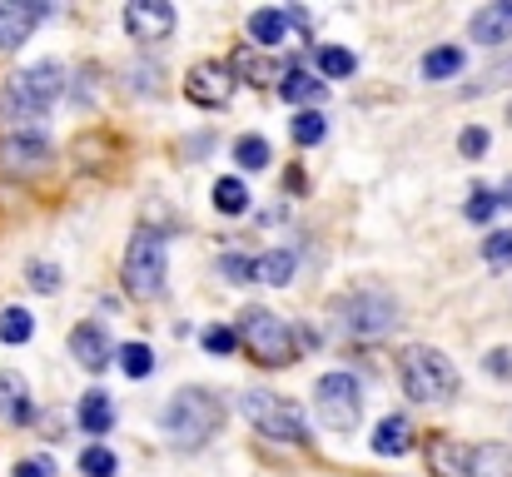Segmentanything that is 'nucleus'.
Wrapping results in <instances>:
<instances>
[{
  "label": "nucleus",
  "instance_id": "nucleus-1",
  "mask_svg": "<svg viewBox=\"0 0 512 477\" xmlns=\"http://www.w3.org/2000/svg\"><path fill=\"white\" fill-rule=\"evenodd\" d=\"M398 378H403V393L413 403H448L458 393V368L443 348H428V343H413L403 358H398Z\"/></svg>",
  "mask_w": 512,
  "mask_h": 477
},
{
  "label": "nucleus",
  "instance_id": "nucleus-2",
  "mask_svg": "<svg viewBox=\"0 0 512 477\" xmlns=\"http://www.w3.org/2000/svg\"><path fill=\"white\" fill-rule=\"evenodd\" d=\"M160 423H165V433H170L179 448H199V443H209L219 433L224 403L214 393H204V388H184V393H174L170 403H165Z\"/></svg>",
  "mask_w": 512,
  "mask_h": 477
},
{
  "label": "nucleus",
  "instance_id": "nucleus-3",
  "mask_svg": "<svg viewBox=\"0 0 512 477\" xmlns=\"http://www.w3.org/2000/svg\"><path fill=\"white\" fill-rule=\"evenodd\" d=\"M234 338H239L259 363H269V368L294 363V333H289L284 318L269 314V309H244V314H239V328H234Z\"/></svg>",
  "mask_w": 512,
  "mask_h": 477
},
{
  "label": "nucleus",
  "instance_id": "nucleus-4",
  "mask_svg": "<svg viewBox=\"0 0 512 477\" xmlns=\"http://www.w3.org/2000/svg\"><path fill=\"white\" fill-rule=\"evenodd\" d=\"M165 274H170V259H165V239L140 229L125 249V289L135 299H160L165 294Z\"/></svg>",
  "mask_w": 512,
  "mask_h": 477
},
{
  "label": "nucleus",
  "instance_id": "nucleus-5",
  "mask_svg": "<svg viewBox=\"0 0 512 477\" xmlns=\"http://www.w3.org/2000/svg\"><path fill=\"white\" fill-rule=\"evenodd\" d=\"M314 413L329 433H353L363 418V388L353 373H324L314 383Z\"/></svg>",
  "mask_w": 512,
  "mask_h": 477
},
{
  "label": "nucleus",
  "instance_id": "nucleus-6",
  "mask_svg": "<svg viewBox=\"0 0 512 477\" xmlns=\"http://www.w3.org/2000/svg\"><path fill=\"white\" fill-rule=\"evenodd\" d=\"M244 418L264 433V438H279V443H304L309 438V428H304V413L289 403V398H279V393H264V388H254V393H244Z\"/></svg>",
  "mask_w": 512,
  "mask_h": 477
},
{
  "label": "nucleus",
  "instance_id": "nucleus-7",
  "mask_svg": "<svg viewBox=\"0 0 512 477\" xmlns=\"http://www.w3.org/2000/svg\"><path fill=\"white\" fill-rule=\"evenodd\" d=\"M334 323L343 333H353V338H378V333H388L398 323V304L388 294H378V289H363V294H348V299L334 304Z\"/></svg>",
  "mask_w": 512,
  "mask_h": 477
},
{
  "label": "nucleus",
  "instance_id": "nucleus-8",
  "mask_svg": "<svg viewBox=\"0 0 512 477\" xmlns=\"http://www.w3.org/2000/svg\"><path fill=\"white\" fill-rule=\"evenodd\" d=\"M60 90H65V70H60L55 60H40V65H30V70H20V75L10 80V105H15L25 120H40Z\"/></svg>",
  "mask_w": 512,
  "mask_h": 477
},
{
  "label": "nucleus",
  "instance_id": "nucleus-9",
  "mask_svg": "<svg viewBox=\"0 0 512 477\" xmlns=\"http://www.w3.org/2000/svg\"><path fill=\"white\" fill-rule=\"evenodd\" d=\"M184 95H189L194 105H204V110H219V105H229V95H234V75H229V65L199 60V65L184 75Z\"/></svg>",
  "mask_w": 512,
  "mask_h": 477
},
{
  "label": "nucleus",
  "instance_id": "nucleus-10",
  "mask_svg": "<svg viewBox=\"0 0 512 477\" xmlns=\"http://www.w3.org/2000/svg\"><path fill=\"white\" fill-rule=\"evenodd\" d=\"M125 30H130L135 40H170L174 10L165 0H130V5H125Z\"/></svg>",
  "mask_w": 512,
  "mask_h": 477
},
{
  "label": "nucleus",
  "instance_id": "nucleus-11",
  "mask_svg": "<svg viewBox=\"0 0 512 477\" xmlns=\"http://www.w3.org/2000/svg\"><path fill=\"white\" fill-rule=\"evenodd\" d=\"M70 353L80 358V368L100 373V368H105V363L115 358V343H110L105 323H80V328L70 333Z\"/></svg>",
  "mask_w": 512,
  "mask_h": 477
},
{
  "label": "nucleus",
  "instance_id": "nucleus-12",
  "mask_svg": "<svg viewBox=\"0 0 512 477\" xmlns=\"http://www.w3.org/2000/svg\"><path fill=\"white\" fill-rule=\"evenodd\" d=\"M0 164H5L10 174H35V169L50 164V145H45L40 135H10V140L0 145Z\"/></svg>",
  "mask_w": 512,
  "mask_h": 477
},
{
  "label": "nucleus",
  "instance_id": "nucleus-13",
  "mask_svg": "<svg viewBox=\"0 0 512 477\" xmlns=\"http://www.w3.org/2000/svg\"><path fill=\"white\" fill-rule=\"evenodd\" d=\"M35 20H40V10H35V5L0 0V50H15V45H25V40H30V30H35Z\"/></svg>",
  "mask_w": 512,
  "mask_h": 477
},
{
  "label": "nucleus",
  "instance_id": "nucleus-14",
  "mask_svg": "<svg viewBox=\"0 0 512 477\" xmlns=\"http://www.w3.org/2000/svg\"><path fill=\"white\" fill-rule=\"evenodd\" d=\"M473 40H478V45H498V40H512V0L483 5V10L473 15Z\"/></svg>",
  "mask_w": 512,
  "mask_h": 477
},
{
  "label": "nucleus",
  "instance_id": "nucleus-15",
  "mask_svg": "<svg viewBox=\"0 0 512 477\" xmlns=\"http://www.w3.org/2000/svg\"><path fill=\"white\" fill-rule=\"evenodd\" d=\"M229 75H244L249 85H274V80L289 75V65H279V60H269V55H259V50H239L234 65H229Z\"/></svg>",
  "mask_w": 512,
  "mask_h": 477
},
{
  "label": "nucleus",
  "instance_id": "nucleus-16",
  "mask_svg": "<svg viewBox=\"0 0 512 477\" xmlns=\"http://www.w3.org/2000/svg\"><path fill=\"white\" fill-rule=\"evenodd\" d=\"M468 477H512V448L508 443L468 448Z\"/></svg>",
  "mask_w": 512,
  "mask_h": 477
},
{
  "label": "nucleus",
  "instance_id": "nucleus-17",
  "mask_svg": "<svg viewBox=\"0 0 512 477\" xmlns=\"http://www.w3.org/2000/svg\"><path fill=\"white\" fill-rule=\"evenodd\" d=\"M279 95H284L289 105L304 110V105H319V100L329 95V85H324L319 75H309V70H289V75L279 80Z\"/></svg>",
  "mask_w": 512,
  "mask_h": 477
},
{
  "label": "nucleus",
  "instance_id": "nucleus-18",
  "mask_svg": "<svg viewBox=\"0 0 512 477\" xmlns=\"http://www.w3.org/2000/svg\"><path fill=\"white\" fill-rule=\"evenodd\" d=\"M373 453H378V458H403V453H413V428H408V418H383L378 433H373Z\"/></svg>",
  "mask_w": 512,
  "mask_h": 477
},
{
  "label": "nucleus",
  "instance_id": "nucleus-19",
  "mask_svg": "<svg viewBox=\"0 0 512 477\" xmlns=\"http://www.w3.org/2000/svg\"><path fill=\"white\" fill-rule=\"evenodd\" d=\"M428 463L438 477H468V448L453 443V438H433L428 443Z\"/></svg>",
  "mask_w": 512,
  "mask_h": 477
},
{
  "label": "nucleus",
  "instance_id": "nucleus-20",
  "mask_svg": "<svg viewBox=\"0 0 512 477\" xmlns=\"http://www.w3.org/2000/svg\"><path fill=\"white\" fill-rule=\"evenodd\" d=\"M80 428L95 433V438H105V433L115 428V403H110V393H85V398H80Z\"/></svg>",
  "mask_w": 512,
  "mask_h": 477
},
{
  "label": "nucleus",
  "instance_id": "nucleus-21",
  "mask_svg": "<svg viewBox=\"0 0 512 477\" xmlns=\"http://www.w3.org/2000/svg\"><path fill=\"white\" fill-rule=\"evenodd\" d=\"M0 418H10V423L30 418V388L20 373H0Z\"/></svg>",
  "mask_w": 512,
  "mask_h": 477
},
{
  "label": "nucleus",
  "instance_id": "nucleus-22",
  "mask_svg": "<svg viewBox=\"0 0 512 477\" xmlns=\"http://www.w3.org/2000/svg\"><path fill=\"white\" fill-rule=\"evenodd\" d=\"M284 35H289L284 10H254V15H249V40H254V45L274 50V45H284Z\"/></svg>",
  "mask_w": 512,
  "mask_h": 477
},
{
  "label": "nucleus",
  "instance_id": "nucleus-23",
  "mask_svg": "<svg viewBox=\"0 0 512 477\" xmlns=\"http://www.w3.org/2000/svg\"><path fill=\"white\" fill-rule=\"evenodd\" d=\"M254 279H259V284L284 289V284L294 279V254H289V249H269L264 259H254Z\"/></svg>",
  "mask_w": 512,
  "mask_h": 477
},
{
  "label": "nucleus",
  "instance_id": "nucleus-24",
  "mask_svg": "<svg viewBox=\"0 0 512 477\" xmlns=\"http://www.w3.org/2000/svg\"><path fill=\"white\" fill-rule=\"evenodd\" d=\"M463 70V50L458 45H438L423 55V80H453Z\"/></svg>",
  "mask_w": 512,
  "mask_h": 477
},
{
  "label": "nucleus",
  "instance_id": "nucleus-25",
  "mask_svg": "<svg viewBox=\"0 0 512 477\" xmlns=\"http://www.w3.org/2000/svg\"><path fill=\"white\" fill-rule=\"evenodd\" d=\"M358 70V55L353 50H343V45H324L319 50V75L324 80H348Z\"/></svg>",
  "mask_w": 512,
  "mask_h": 477
},
{
  "label": "nucleus",
  "instance_id": "nucleus-26",
  "mask_svg": "<svg viewBox=\"0 0 512 477\" xmlns=\"http://www.w3.org/2000/svg\"><path fill=\"white\" fill-rule=\"evenodd\" d=\"M214 209H219V214H244V209H249L244 179H219V184H214Z\"/></svg>",
  "mask_w": 512,
  "mask_h": 477
},
{
  "label": "nucleus",
  "instance_id": "nucleus-27",
  "mask_svg": "<svg viewBox=\"0 0 512 477\" xmlns=\"http://www.w3.org/2000/svg\"><path fill=\"white\" fill-rule=\"evenodd\" d=\"M115 358H120V368H125L130 378H150V373H155V348H150V343H125Z\"/></svg>",
  "mask_w": 512,
  "mask_h": 477
},
{
  "label": "nucleus",
  "instance_id": "nucleus-28",
  "mask_svg": "<svg viewBox=\"0 0 512 477\" xmlns=\"http://www.w3.org/2000/svg\"><path fill=\"white\" fill-rule=\"evenodd\" d=\"M234 159H239V169H264L274 150H269V140L264 135H244L239 145H234Z\"/></svg>",
  "mask_w": 512,
  "mask_h": 477
},
{
  "label": "nucleus",
  "instance_id": "nucleus-29",
  "mask_svg": "<svg viewBox=\"0 0 512 477\" xmlns=\"http://www.w3.org/2000/svg\"><path fill=\"white\" fill-rule=\"evenodd\" d=\"M30 333H35V318L25 309H5L0 314V343H30Z\"/></svg>",
  "mask_w": 512,
  "mask_h": 477
},
{
  "label": "nucleus",
  "instance_id": "nucleus-30",
  "mask_svg": "<svg viewBox=\"0 0 512 477\" xmlns=\"http://www.w3.org/2000/svg\"><path fill=\"white\" fill-rule=\"evenodd\" d=\"M324 135H329L324 115H319V110H299V120H294V145H319Z\"/></svg>",
  "mask_w": 512,
  "mask_h": 477
},
{
  "label": "nucleus",
  "instance_id": "nucleus-31",
  "mask_svg": "<svg viewBox=\"0 0 512 477\" xmlns=\"http://www.w3.org/2000/svg\"><path fill=\"white\" fill-rule=\"evenodd\" d=\"M115 468H120V463H115V453H110V448H100V443L80 453V473L85 477H115Z\"/></svg>",
  "mask_w": 512,
  "mask_h": 477
},
{
  "label": "nucleus",
  "instance_id": "nucleus-32",
  "mask_svg": "<svg viewBox=\"0 0 512 477\" xmlns=\"http://www.w3.org/2000/svg\"><path fill=\"white\" fill-rule=\"evenodd\" d=\"M483 259H488L493 269H508L512 264V229H493V234L483 239Z\"/></svg>",
  "mask_w": 512,
  "mask_h": 477
},
{
  "label": "nucleus",
  "instance_id": "nucleus-33",
  "mask_svg": "<svg viewBox=\"0 0 512 477\" xmlns=\"http://www.w3.org/2000/svg\"><path fill=\"white\" fill-rule=\"evenodd\" d=\"M219 274H224L229 284H254V259H244V254H224V259H219Z\"/></svg>",
  "mask_w": 512,
  "mask_h": 477
},
{
  "label": "nucleus",
  "instance_id": "nucleus-34",
  "mask_svg": "<svg viewBox=\"0 0 512 477\" xmlns=\"http://www.w3.org/2000/svg\"><path fill=\"white\" fill-rule=\"evenodd\" d=\"M204 348H209L214 358H229V353L239 348V338H234V328H224V323H214V328H204Z\"/></svg>",
  "mask_w": 512,
  "mask_h": 477
},
{
  "label": "nucleus",
  "instance_id": "nucleus-35",
  "mask_svg": "<svg viewBox=\"0 0 512 477\" xmlns=\"http://www.w3.org/2000/svg\"><path fill=\"white\" fill-rule=\"evenodd\" d=\"M458 150H463V159H483L488 155V130L483 125H468L463 140H458Z\"/></svg>",
  "mask_w": 512,
  "mask_h": 477
},
{
  "label": "nucleus",
  "instance_id": "nucleus-36",
  "mask_svg": "<svg viewBox=\"0 0 512 477\" xmlns=\"http://www.w3.org/2000/svg\"><path fill=\"white\" fill-rule=\"evenodd\" d=\"M493 209H498V199H493L488 189H478V194L468 199V219H473V224H488V219H493Z\"/></svg>",
  "mask_w": 512,
  "mask_h": 477
},
{
  "label": "nucleus",
  "instance_id": "nucleus-37",
  "mask_svg": "<svg viewBox=\"0 0 512 477\" xmlns=\"http://www.w3.org/2000/svg\"><path fill=\"white\" fill-rule=\"evenodd\" d=\"M30 284H35L40 294H55V284H60V274H55V264H35V269H30Z\"/></svg>",
  "mask_w": 512,
  "mask_h": 477
},
{
  "label": "nucleus",
  "instance_id": "nucleus-38",
  "mask_svg": "<svg viewBox=\"0 0 512 477\" xmlns=\"http://www.w3.org/2000/svg\"><path fill=\"white\" fill-rule=\"evenodd\" d=\"M15 477H55V463L50 458H25V463H15Z\"/></svg>",
  "mask_w": 512,
  "mask_h": 477
},
{
  "label": "nucleus",
  "instance_id": "nucleus-39",
  "mask_svg": "<svg viewBox=\"0 0 512 477\" xmlns=\"http://www.w3.org/2000/svg\"><path fill=\"white\" fill-rule=\"evenodd\" d=\"M488 373H498V378H508V373H512L508 348H493V353H488Z\"/></svg>",
  "mask_w": 512,
  "mask_h": 477
},
{
  "label": "nucleus",
  "instance_id": "nucleus-40",
  "mask_svg": "<svg viewBox=\"0 0 512 477\" xmlns=\"http://www.w3.org/2000/svg\"><path fill=\"white\" fill-rule=\"evenodd\" d=\"M498 204H508V209H512V179L503 184V199H498Z\"/></svg>",
  "mask_w": 512,
  "mask_h": 477
},
{
  "label": "nucleus",
  "instance_id": "nucleus-41",
  "mask_svg": "<svg viewBox=\"0 0 512 477\" xmlns=\"http://www.w3.org/2000/svg\"><path fill=\"white\" fill-rule=\"evenodd\" d=\"M508 120H512V105H508Z\"/></svg>",
  "mask_w": 512,
  "mask_h": 477
}]
</instances>
